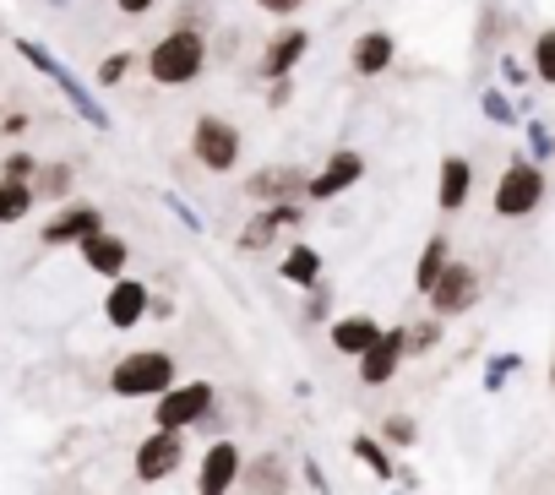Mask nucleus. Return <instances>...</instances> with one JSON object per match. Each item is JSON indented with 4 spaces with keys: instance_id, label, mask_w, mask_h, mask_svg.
<instances>
[{
    "instance_id": "de8ad7c7",
    "label": "nucleus",
    "mask_w": 555,
    "mask_h": 495,
    "mask_svg": "<svg viewBox=\"0 0 555 495\" xmlns=\"http://www.w3.org/2000/svg\"><path fill=\"white\" fill-rule=\"evenodd\" d=\"M50 6H66V0H50Z\"/></svg>"
},
{
    "instance_id": "f3484780",
    "label": "nucleus",
    "mask_w": 555,
    "mask_h": 495,
    "mask_svg": "<svg viewBox=\"0 0 555 495\" xmlns=\"http://www.w3.org/2000/svg\"><path fill=\"white\" fill-rule=\"evenodd\" d=\"M392 66H398V39H392L387 28L354 34V44H349V71H354V77L376 82V77H387Z\"/></svg>"
},
{
    "instance_id": "4468645a",
    "label": "nucleus",
    "mask_w": 555,
    "mask_h": 495,
    "mask_svg": "<svg viewBox=\"0 0 555 495\" xmlns=\"http://www.w3.org/2000/svg\"><path fill=\"white\" fill-rule=\"evenodd\" d=\"M99 229H104V207H93V201H61L55 218L39 229V239L50 245V251H61V245H82V239H93Z\"/></svg>"
},
{
    "instance_id": "79ce46f5",
    "label": "nucleus",
    "mask_w": 555,
    "mask_h": 495,
    "mask_svg": "<svg viewBox=\"0 0 555 495\" xmlns=\"http://www.w3.org/2000/svg\"><path fill=\"white\" fill-rule=\"evenodd\" d=\"M300 468H306V479H311V490H317V495H333V484H327V473H322V463H317V457H306Z\"/></svg>"
},
{
    "instance_id": "6e6552de",
    "label": "nucleus",
    "mask_w": 555,
    "mask_h": 495,
    "mask_svg": "<svg viewBox=\"0 0 555 495\" xmlns=\"http://www.w3.org/2000/svg\"><path fill=\"white\" fill-rule=\"evenodd\" d=\"M479 289H485V284H479V268L452 257V262H447V273L436 278V289L425 295V300H430V316H441V322L468 316V311L479 305Z\"/></svg>"
},
{
    "instance_id": "c85d7f7f",
    "label": "nucleus",
    "mask_w": 555,
    "mask_h": 495,
    "mask_svg": "<svg viewBox=\"0 0 555 495\" xmlns=\"http://www.w3.org/2000/svg\"><path fill=\"white\" fill-rule=\"evenodd\" d=\"M441 327H447L441 316H420V322H409V327H403V333H409V360H425V354L441 343Z\"/></svg>"
},
{
    "instance_id": "0eeeda50",
    "label": "nucleus",
    "mask_w": 555,
    "mask_h": 495,
    "mask_svg": "<svg viewBox=\"0 0 555 495\" xmlns=\"http://www.w3.org/2000/svg\"><path fill=\"white\" fill-rule=\"evenodd\" d=\"M306 50H311V28H306V23H284V28L261 44V55L250 61V77H256V82L295 77V66L306 61Z\"/></svg>"
},
{
    "instance_id": "ddd939ff",
    "label": "nucleus",
    "mask_w": 555,
    "mask_h": 495,
    "mask_svg": "<svg viewBox=\"0 0 555 495\" xmlns=\"http://www.w3.org/2000/svg\"><path fill=\"white\" fill-rule=\"evenodd\" d=\"M403 360H409V333L403 327H382V338L354 360V370H360V387H387L398 370H403Z\"/></svg>"
},
{
    "instance_id": "c03bdc74",
    "label": "nucleus",
    "mask_w": 555,
    "mask_h": 495,
    "mask_svg": "<svg viewBox=\"0 0 555 495\" xmlns=\"http://www.w3.org/2000/svg\"><path fill=\"white\" fill-rule=\"evenodd\" d=\"M147 316H153V322H169V316H175V300H169V295H153Z\"/></svg>"
},
{
    "instance_id": "58836bf2",
    "label": "nucleus",
    "mask_w": 555,
    "mask_h": 495,
    "mask_svg": "<svg viewBox=\"0 0 555 495\" xmlns=\"http://www.w3.org/2000/svg\"><path fill=\"white\" fill-rule=\"evenodd\" d=\"M250 6H256V12H267V17H278V23H295L306 0H250Z\"/></svg>"
},
{
    "instance_id": "cd10ccee",
    "label": "nucleus",
    "mask_w": 555,
    "mask_h": 495,
    "mask_svg": "<svg viewBox=\"0 0 555 495\" xmlns=\"http://www.w3.org/2000/svg\"><path fill=\"white\" fill-rule=\"evenodd\" d=\"M528 66H533V82H539V88H555V23L533 34V44H528Z\"/></svg>"
},
{
    "instance_id": "e433bc0d",
    "label": "nucleus",
    "mask_w": 555,
    "mask_h": 495,
    "mask_svg": "<svg viewBox=\"0 0 555 495\" xmlns=\"http://www.w3.org/2000/svg\"><path fill=\"white\" fill-rule=\"evenodd\" d=\"M517 370H522V354H495L490 370H485V392H501V381L517 376Z\"/></svg>"
},
{
    "instance_id": "c756f323",
    "label": "nucleus",
    "mask_w": 555,
    "mask_h": 495,
    "mask_svg": "<svg viewBox=\"0 0 555 495\" xmlns=\"http://www.w3.org/2000/svg\"><path fill=\"white\" fill-rule=\"evenodd\" d=\"M131 71H137V50H109L99 61V88H120Z\"/></svg>"
},
{
    "instance_id": "f03ea898",
    "label": "nucleus",
    "mask_w": 555,
    "mask_h": 495,
    "mask_svg": "<svg viewBox=\"0 0 555 495\" xmlns=\"http://www.w3.org/2000/svg\"><path fill=\"white\" fill-rule=\"evenodd\" d=\"M12 50H17V55H23L39 77H50V82H55V93H61V99L77 109V120H82V126H93V131H104V136L115 131V120H109L104 99H99V93H88V82H82V77H77V71H72V66H66L50 44H39V39H12Z\"/></svg>"
},
{
    "instance_id": "a19ab883",
    "label": "nucleus",
    "mask_w": 555,
    "mask_h": 495,
    "mask_svg": "<svg viewBox=\"0 0 555 495\" xmlns=\"http://www.w3.org/2000/svg\"><path fill=\"white\" fill-rule=\"evenodd\" d=\"M164 0H115V12L120 17H147V12H158Z\"/></svg>"
},
{
    "instance_id": "423d86ee",
    "label": "nucleus",
    "mask_w": 555,
    "mask_h": 495,
    "mask_svg": "<svg viewBox=\"0 0 555 495\" xmlns=\"http://www.w3.org/2000/svg\"><path fill=\"white\" fill-rule=\"evenodd\" d=\"M218 408L212 381H175L164 398H153V430H196Z\"/></svg>"
},
{
    "instance_id": "a878e982",
    "label": "nucleus",
    "mask_w": 555,
    "mask_h": 495,
    "mask_svg": "<svg viewBox=\"0 0 555 495\" xmlns=\"http://www.w3.org/2000/svg\"><path fill=\"white\" fill-rule=\"evenodd\" d=\"M34 207H39L34 180H7V174H0V223H23Z\"/></svg>"
},
{
    "instance_id": "6ab92c4d",
    "label": "nucleus",
    "mask_w": 555,
    "mask_h": 495,
    "mask_svg": "<svg viewBox=\"0 0 555 495\" xmlns=\"http://www.w3.org/2000/svg\"><path fill=\"white\" fill-rule=\"evenodd\" d=\"M147 305H153V289L126 273V278H115L109 295H104V322H109L115 333H131L137 322H147Z\"/></svg>"
},
{
    "instance_id": "aec40b11",
    "label": "nucleus",
    "mask_w": 555,
    "mask_h": 495,
    "mask_svg": "<svg viewBox=\"0 0 555 495\" xmlns=\"http://www.w3.org/2000/svg\"><path fill=\"white\" fill-rule=\"evenodd\" d=\"M327 338H333V349H338L344 360H360V354L382 338V322H376L371 311H349V316H333V322H327Z\"/></svg>"
},
{
    "instance_id": "7c9ffc66",
    "label": "nucleus",
    "mask_w": 555,
    "mask_h": 495,
    "mask_svg": "<svg viewBox=\"0 0 555 495\" xmlns=\"http://www.w3.org/2000/svg\"><path fill=\"white\" fill-rule=\"evenodd\" d=\"M528 158L533 164H555V126H544V120H528Z\"/></svg>"
},
{
    "instance_id": "bb28decb",
    "label": "nucleus",
    "mask_w": 555,
    "mask_h": 495,
    "mask_svg": "<svg viewBox=\"0 0 555 495\" xmlns=\"http://www.w3.org/2000/svg\"><path fill=\"white\" fill-rule=\"evenodd\" d=\"M479 115L490 120V126H501V131H512L517 120H522V109L506 99V88L501 82H490V88H479Z\"/></svg>"
},
{
    "instance_id": "4be33fe9",
    "label": "nucleus",
    "mask_w": 555,
    "mask_h": 495,
    "mask_svg": "<svg viewBox=\"0 0 555 495\" xmlns=\"http://www.w3.org/2000/svg\"><path fill=\"white\" fill-rule=\"evenodd\" d=\"M240 479H250V490H289L295 484V468H289L284 452H250Z\"/></svg>"
},
{
    "instance_id": "20e7f679",
    "label": "nucleus",
    "mask_w": 555,
    "mask_h": 495,
    "mask_svg": "<svg viewBox=\"0 0 555 495\" xmlns=\"http://www.w3.org/2000/svg\"><path fill=\"white\" fill-rule=\"evenodd\" d=\"M175 387V354L169 349H131L109 370L115 398H164Z\"/></svg>"
},
{
    "instance_id": "37998d69",
    "label": "nucleus",
    "mask_w": 555,
    "mask_h": 495,
    "mask_svg": "<svg viewBox=\"0 0 555 495\" xmlns=\"http://www.w3.org/2000/svg\"><path fill=\"white\" fill-rule=\"evenodd\" d=\"M23 131H28V115L23 109H12L7 120H0V136H23Z\"/></svg>"
},
{
    "instance_id": "49530a36",
    "label": "nucleus",
    "mask_w": 555,
    "mask_h": 495,
    "mask_svg": "<svg viewBox=\"0 0 555 495\" xmlns=\"http://www.w3.org/2000/svg\"><path fill=\"white\" fill-rule=\"evenodd\" d=\"M550 387H555V360H550Z\"/></svg>"
},
{
    "instance_id": "5701e85b",
    "label": "nucleus",
    "mask_w": 555,
    "mask_h": 495,
    "mask_svg": "<svg viewBox=\"0 0 555 495\" xmlns=\"http://www.w3.org/2000/svg\"><path fill=\"white\" fill-rule=\"evenodd\" d=\"M447 262H452L447 234H430V239H425V251H420V262H414V289H420V295H430V289H436V278L447 273Z\"/></svg>"
},
{
    "instance_id": "ea45409f",
    "label": "nucleus",
    "mask_w": 555,
    "mask_h": 495,
    "mask_svg": "<svg viewBox=\"0 0 555 495\" xmlns=\"http://www.w3.org/2000/svg\"><path fill=\"white\" fill-rule=\"evenodd\" d=\"M289 104H295V77L267 82V109H289Z\"/></svg>"
},
{
    "instance_id": "2f4dec72",
    "label": "nucleus",
    "mask_w": 555,
    "mask_h": 495,
    "mask_svg": "<svg viewBox=\"0 0 555 495\" xmlns=\"http://www.w3.org/2000/svg\"><path fill=\"white\" fill-rule=\"evenodd\" d=\"M169 28H196V34H207V28H212V6H207V0H180Z\"/></svg>"
},
{
    "instance_id": "9d476101",
    "label": "nucleus",
    "mask_w": 555,
    "mask_h": 495,
    "mask_svg": "<svg viewBox=\"0 0 555 495\" xmlns=\"http://www.w3.org/2000/svg\"><path fill=\"white\" fill-rule=\"evenodd\" d=\"M306 180H311V169H300V164H261L245 174V196H250V207L306 201Z\"/></svg>"
},
{
    "instance_id": "1a4fd4ad",
    "label": "nucleus",
    "mask_w": 555,
    "mask_h": 495,
    "mask_svg": "<svg viewBox=\"0 0 555 495\" xmlns=\"http://www.w3.org/2000/svg\"><path fill=\"white\" fill-rule=\"evenodd\" d=\"M180 463H185V430H153L147 441H137L131 473L137 484H164L180 473Z\"/></svg>"
},
{
    "instance_id": "7ed1b4c3",
    "label": "nucleus",
    "mask_w": 555,
    "mask_h": 495,
    "mask_svg": "<svg viewBox=\"0 0 555 495\" xmlns=\"http://www.w3.org/2000/svg\"><path fill=\"white\" fill-rule=\"evenodd\" d=\"M544 196H550V174H544V164L512 153V158L501 164L495 185H490V212L506 218V223H517V218H533V212L544 207Z\"/></svg>"
},
{
    "instance_id": "72a5a7b5",
    "label": "nucleus",
    "mask_w": 555,
    "mask_h": 495,
    "mask_svg": "<svg viewBox=\"0 0 555 495\" xmlns=\"http://www.w3.org/2000/svg\"><path fill=\"white\" fill-rule=\"evenodd\" d=\"M495 71H501V88H528V82H533V66H528V61H517L512 50H506V55H495Z\"/></svg>"
},
{
    "instance_id": "9b49d317",
    "label": "nucleus",
    "mask_w": 555,
    "mask_h": 495,
    "mask_svg": "<svg viewBox=\"0 0 555 495\" xmlns=\"http://www.w3.org/2000/svg\"><path fill=\"white\" fill-rule=\"evenodd\" d=\"M360 180H365V153H360V147H338V153H327L322 169H311L306 201H338V196H349Z\"/></svg>"
},
{
    "instance_id": "2eb2a0df",
    "label": "nucleus",
    "mask_w": 555,
    "mask_h": 495,
    "mask_svg": "<svg viewBox=\"0 0 555 495\" xmlns=\"http://www.w3.org/2000/svg\"><path fill=\"white\" fill-rule=\"evenodd\" d=\"M306 223V201H278V207H256L250 212V223L234 234V245H240V251H267V245L278 239V234H284V229H300Z\"/></svg>"
},
{
    "instance_id": "b1692460",
    "label": "nucleus",
    "mask_w": 555,
    "mask_h": 495,
    "mask_svg": "<svg viewBox=\"0 0 555 495\" xmlns=\"http://www.w3.org/2000/svg\"><path fill=\"white\" fill-rule=\"evenodd\" d=\"M349 452H354V457H360V463H365V468H371V473L382 479V484H392V479H398L392 446H387L382 435H365V430H360V435H349Z\"/></svg>"
},
{
    "instance_id": "412c9836",
    "label": "nucleus",
    "mask_w": 555,
    "mask_h": 495,
    "mask_svg": "<svg viewBox=\"0 0 555 495\" xmlns=\"http://www.w3.org/2000/svg\"><path fill=\"white\" fill-rule=\"evenodd\" d=\"M327 262H322V251L317 245H306V239H295L289 251H284V262H278V278L284 284H295V289H317L327 273H322Z\"/></svg>"
},
{
    "instance_id": "a18cd8bd",
    "label": "nucleus",
    "mask_w": 555,
    "mask_h": 495,
    "mask_svg": "<svg viewBox=\"0 0 555 495\" xmlns=\"http://www.w3.org/2000/svg\"><path fill=\"white\" fill-rule=\"evenodd\" d=\"M250 495H284V490H250Z\"/></svg>"
},
{
    "instance_id": "393cba45",
    "label": "nucleus",
    "mask_w": 555,
    "mask_h": 495,
    "mask_svg": "<svg viewBox=\"0 0 555 495\" xmlns=\"http://www.w3.org/2000/svg\"><path fill=\"white\" fill-rule=\"evenodd\" d=\"M72 185H77V169H72L66 158L39 164V174H34V196H39V201H66V196H72Z\"/></svg>"
},
{
    "instance_id": "dca6fc26",
    "label": "nucleus",
    "mask_w": 555,
    "mask_h": 495,
    "mask_svg": "<svg viewBox=\"0 0 555 495\" xmlns=\"http://www.w3.org/2000/svg\"><path fill=\"white\" fill-rule=\"evenodd\" d=\"M77 257H82V268L88 273H99V278H126V268H131V239L126 234H115V229H99L93 239H82L77 245Z\"/></svg>"
},
{
    "instance_id": "39448f33",
    "label": "nucleus",
    "mask_w": 555,
    "mask_h": 495,
    "mask_svg": "<svg viewBox=\"0 0 555 495\" xmlns=\"http://www.w3.org/2000/svg\"><path fill=\"white\" fill-rule=\"evenodd\" d=\"M191 158L207 169V174H234L240 158H245V131L229 120V115H196L191 120Z\"/></svg>"
},
{
    "instance_id": "c9c22d12",
    "label": "nucleus",
    "mask_w": 555,
    "mask_h": 495,
    "mask_svg": "<svg viewBox=\"0 0 555 495\" xmlns=\"http://www.w3.org/2000/svg\"><path fill=\"white\" fill-rule=\"evenodd\" d=\"M306 295H311V305H306V322H311V327L333 322V284L322 278V284H317V289H306Z\"/></svg>"
},
{
    "instance_id": "f704fd0d",
    "label": "nucleus",
    "mask_w": 555,
    "mask_h": 495,
    "mask_svg": "<svg viewBox=\"0 0 555 495\" xmlns=\"http://www.w3.org/2000/svg\"><path fill=\"white\" fill-rule=\"evenodd\" d=\"M0 174H7V180H34L39 174V158L28 147H12L7 158H0Z\"/></svg>"
},
{
    "instance_id": "4c0bfd02",
    "label": "nucleus",
    "mask_w": 555,
    "mask_h": 495,
    "mask_svg": "<svg viewBox=\"0 0 555 495\" xmlns=\"http://www.w3.org/2000/svg\"><path fill=\"white\" fill-rule=\"evenodd\" d=\"M164 207H169V212H175V218H180L191 234H202V229H207V223H202V212H196V207H191L180 191H164Z\"/></svg>"
},
{
    "instance_id": "a211bd4d",
    "label": "nucleus",
    "mask_w": 555,
    "mask_h": 495,
    "mask_svg": "<svg viewBox=\"0 0 555 495\" xmlns=\"http://www.w3.org/2000/svg\"><path fill=\"white\" fill-rule=\"evenodd\" d=\"M474 180H479L474 158H468V153H447V158L436 164V207H441L447 218L463 212L468 196H474Z\"/></svg>"
},
{
    "instance_id": "473e14b6",
    "label": "nucleus",
    "mask_w": 555,
    "mask_h": 495,
    "mask_svg": "<svg viewBox=\"0 0 555 495\" xmlns=\"http://www.w3.org/2000/svg\"><path fill=\"white\" fill-rule=\"evenodd\" d=\"M382 441H387V446H414V441H420L414 414H387V419H382Z\"/></svg>"
},
{
    "instance_id": "f8f14e48",
    "label": "nucleus",
    "mask_w": 555,
    "mask_h": 495,
    "mask_svg": "<svg viewBox=\"0 0 555 495\" xmlns=\"http://www.w3.org/2000/svg\"><path fill=\"white\" fill-rule=\"evenodd\" d=\"M240 473H245L240 441L218 435V441H207V452H202V463H196V495H229V490L240 484Z\"/></svg>"
},
{
    "instance_id": "f257e3e1",
    "label": "nucleus",
    "mask_w": 555,
    "mask_h": 495,
    "mask_svg": "<svg viewBox=\"0 0 555 495\" xmlns=\"http://www.w3.org/2000/svg\"><path fill=\"white\" fill-rule=\"evenodd\" d=\"M142 66H147L153 88H196L207 77V66H212V39L196 34V28H164L147 44Z\"/></svg>"
}]
</instances>
